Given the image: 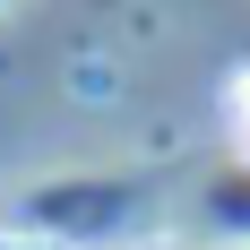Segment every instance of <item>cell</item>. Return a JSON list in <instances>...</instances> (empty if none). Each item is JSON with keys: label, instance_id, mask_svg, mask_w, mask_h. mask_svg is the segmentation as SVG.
Instances as JSON below:
<instances>
[{"label": "cell", "instance_id": "cell-1", "mask_svg": "<svg viewBox=\"0 0 250 250\" xmlns=\"http://www.w3.org/2000/svg\"><path fill=\"white\" fill-rule=\"evenodd\" d=\"M233 112H242V138H250V69L233 78Z\"/></svg>", "mask_w": 250, "mask_h": 250}]
</instances>
